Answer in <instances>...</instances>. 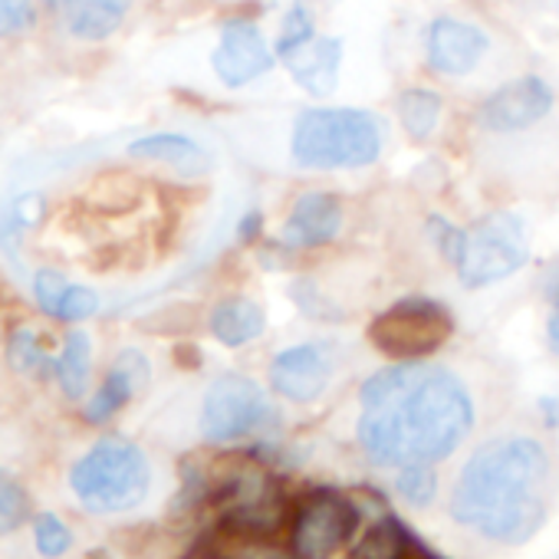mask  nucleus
<instances>
[{
	"instance_id": "obj_1",
	"label": "nucleus",
	"mask_w": 559,
	"mask_h": 559,
	"mask_svg": "<svg viewBox=\"0 0 559 559\" xmlns=\"http://www.w3.org/2000/svg\"><path fill=\"white\" fill-rule=\"evenodd\" d=\"M474 428V399L444 366L395 362L359 389L356 441L376 467L438 464Z\"/></svg>"
},
{
	"instance_id": "obj_2",
	"label": "nucleus",
	"mask_w": 559,
	"mask_h": 559,
	"mask_svg": "<svg viewBox=\"0 0 559 559\" xmlns=\"http://www.w3.org/2000/svg\"><path fill=\"white\" fill-rule=\"evenodd\" d=\"M549 454L536 438L513 435L480 444L451 493V516L503 546L530 543L546 523Z\"/></svg>"
},
{
	"instance_id": "obj_3",
	"label": "nucleus",
	"mask_w": 559,
	"mask_h": 559,
	"mask_svg": "<svg viewBox=\"0 0 559 559\" xmlns=\"http://www.w3.org/2000/svg\"><path fill=\"white\" fill-rule=\"evenodd\" d=\"M385 129L366 109L317 106L304 109L290 132V158L307 171L369 168L382 158Z\"/></svg>"
},
{
	"instance_id": "obj_4",
	"label": "nucleus",
	"mask_w": 559,
	"mask_h": 559,
	"mask_svg": "<svg viewBox=\"0 0 559 559\" xmlns=\"http://www.w3.org/2000/svg\"><path fill=\"white\" fill-rule=\"evenodd\" d=\"M152 487V464L129 438H99L70 467V490L93 516L135 510Z\"/></svg>"
},
{
	"instance_id": "obj_5",
	"label": "nucleus",
	"mask_w": 559,
	"mask_h": 559,
	"mask_svg": "<svg viewBox=\"0 0 559 559\" xmlns=\"http://www.w3.org/2000/svg\"><path fill=\"white\" fill-rule=\"evenodd\" d=\"M530 260V237L520 214L497 211L480 217L464 240V253L454 266L461 287L484 290L523 270Z\"/></svg>"
},
{
	"instance_id": "obj_6",
	"label": "nucleus",
	"mask_w": 559,
	"mask_h": 559,
	"mask_svg": "<svg viewBox=\"0 0 559 559\" xmlns=\"http://www.w3.org/2000/svg\"><path fill=\"white\" fill-rule=\"evenodd\" d=\"M366 336L382 356L395 362H418L454 336V313L441 300L405 297L382 310L369 323Z\"/></svg>"
},
{
	"instance_id": "obj_7",
	"label": "nucleus",
	"mask_w": 559,
	"mask_h": 559,
	"mask_svg": "<svg viewBox=\"0 0 559 559\" xmlns=\"http://www.w3.org/2000/svg\"><path fill=\"white\" fill-rule=\"evenodd\" d=\"M276 421H280V412L273 399L263 392V385L247 376L230 372L207 385L198 428L207 444H230L257 431H266Z\"/></svg>"
},
{
	"instance_id": "obj_8",
	"label": "nucleus",
	"mask_w": 559,
	"mask_h": 559,
	"mask_svg": "<svg viewBox=\"0 0 559 559\" xmlns=\"http://www.w3.org/2000/svg\"><path fill=\"white\" fill-rule=\"evenodd\" d=\"M221 507V530L237 539H263L287 520V500L276 480L263 471H240L214 493Z\"/></svg>"
},
{
	"instance_id": "obj_9",
	"label": "nucleus",
	"mask_w": 559,
	"mask_h": 559,
	"mask_svg": "<svg viewBox=\"0 0 559 559\" xmlns=\"http://www.w3.org/2000/svg\"><path fill=\"white\" fill-rule=\"evenodd\" d=\"M359 507L336 493V490H317L307 500H300L294 513L290 530V552L294 559H330L340 552L359 530Z\"/></svg>"
},
{
	"instance_id": "obj_10",
	"label": "nucleus",
	"mask_w": 559,
	"mask_h": 559,
	"mask_svg": "<svg viewBox=\"0 0 559 559\" xmlns=\"http://www.w3.org/2000/svg\"><path fill=\"white\" fill-rule=\"evenodd\" d=\"M556 106V93L543 76H516L497 86L477 106V126L493 135H516L539 126Z\"/></svg>"
},
{
	"instance_id": "obj_11",
	"label": "nucleus",
	"mask_w": 559,
	"mask_h": 559,
	"mask_svg": "<svg viewBox=\"0 0 559 559\" xmlns=\"http://www.w3.org/2000/svg\"><path fill=\"white\" fill-rule=\"evenodd\" d=\"M273 63H276V53L266 47V37L260 34L253 21L234 17L221 27V40L211 53V67H214V76L227 90H243L257 83L260 76L273 70Z\"/></svg>"
},
{
	"instance_id": "obj_12",
	"label": "nucleus",
	"mask_w": 559,
	"mask_h": 559,
	"mask_svg": "<svg viewBox=\"0 0 559 559\" xmlns=\"http://www.w3.org/2000/svg\"><path fill=\"white\" fill-rule=\"evenodd\" d=\"M333 356L320 343L280 349L270 362V389L294 405H313L333 382Z\"/></svg>"
},
{
	"instance_id": "obj_13",
	"label": "nucleus",
	"mask_w": 559,
	"mask_h": 559,
	"mask_svg": "<svg viewBox=\"0 0 559 559\" xmlns=\"http://www.w3.org/2000/svg\"><path fill=\"white\" fill-rule=\"evenodd\" d=\"M487 50H490V37L477 24L457 17H435L428 27L425 53H428V67L438 76L461 80L474 73L487 57Z\"/></svg>"
},
{
	"instance_id": "obj_14",
	"label": "nucleus",
	"mask_w": 559,
	"mask_h": 559,
	"mask_svg": "<svg viewBox=\"0 0 559 559\" xmlns=\"http://www.w3.org/2000/svg\"><path fill=\"white\" fill-rule=\"evenodd\" d=\"M343 221H346V211H343L340 194L313 188L294 201L280 240H284V247H300V250L326 247L340 237Z\"/></svg>"
},
{
	"instance_id": "obj_15",
	"label": "nucleus",
	"mask_w": 559,
	"mask_h": 559,
	"mask_svg": "<svg viewBox=\"0 0 559 559\" xmlns=\"http://www.w3.org/2000/svg\"><path fill=\"white\" fill-rule=\"evenodd\" d=\"M152 382V362L145 359V353H139V349H122L116 359H112V366H109V372H106V379L99 382V389L86 399V405H83V418L90 421V425H106V421H112L145 385Z\"/></svg>"
},
{
	"instance_id": "obj_16",
	"label": "nucleus",
	"mask_w": 559,
	"mask_h": 559,
	"mask_svg": "<svg viewBox=\"0 0 559 559\" xmlns=\"http://www.w3.org/2000/svg\"><path fill=\"white\" fill-rule=\"evenodd\" d=\"M343 53L346 44L343 37L333 34H317L310 44H304L297 53L280 60L287 67L290 80L313 99H326L340 90V73H343Z\"/></svg>"
},
{
	"instance_id": "obj_17",
	"label": "nucleus",
	"mask_w": 559,
	"mask_h": 559,
	"mask_svg": "<svg viewBox=\"0 0 559 559\" xmlns=\"http://www.w3.org/2000/svg\"><path fill=\"white\" fill-rule=\"evenodd\" d=\"M34 300L37 307L60 323H86L99 313V294L70 280L60 270H37L34 273Z\"/></svg>"
},
{
	"instance_id": "obj_18",
	"label": "nucleus",
	"mask_w": 559,
	"mask_h": 559,
	"mask_svg": "<svg viewBox=\"0 0 559 559\" xmlns=\"http://www.w3.org/2000/svg\"><path fill=\"white\" fill-rule=\"evenodd\" d=\"M70 37L83 44L109 40L129 17L132 0H60Z\"/></svg>"
},
{
	"instance_id": "obj_19",
	"label": "nucleus",
	"mask_w": 559,
	"mask_h": 559,
	"mask_svg": "<svg viewBox=\"0 0 559 559\" xmlns=\"http://www.w3.org/2000/svg\"><path fill=\"white\" fill-rule=\"evenodd\" d=\"M129 155L139 158V162H162V165H171V168L188 171V175H198V171H207L211 168L207 148H201L194 139H188L181 132H152V135H142L135 142H129Z\"/></svg>"
},
{
	"instance_id": "obj_20",
	"label": "nucleus",
	"mask_w": 559,
	"mask_h": 559,
	"mask_svg": "<svg viewBox=\"0 0 559 559\" xmlns=\"http://www.w3.org/2000/svg\"><path fill=\"white\" fill-rule=\"evenodd\" d=\"M207 330L211 336L227 346V349H240L247 343H253L263 330H266V313L257 300L247 297H230L221 300L211 317H207Z\"/></svg>"
},
{
	"instance_id": "obj_21",
	"label": "nucleus",
	"mask_w": 559,
	"mask_h": 559,
	"mask_svg": "<svg viewBox=\"0 0 559 559\" xmlns=\"http://www.w3.org/2000/svg\"><path fill=\"white\" fill-rule=\"evenodd\" d=\"M93 379V340L86 330H70L63 349L57 353V385L70 402H80L90 392Z\"/></svg>"
},
{
	"instance_id": "obj_22",
	"label": "nucleus",
	"mask_w": 559,
	"mask_h": 559,
	"mask_svg": "<svg viewBox=\"0 0 559 559\" xmlns=\"http://www.w3.org/2000/svg\"><path fill=\"white\" fill-rule=\"evenodd\" d=\"M395 109H399V122H402L405 135L415 139V142H425V139L435 135V129L441 122L444 99L428 86H408V90L399 93Z\"/></svg>"
},
{
	"instance_id": "obj_23",
	"label": "nucleus",
	"mask_w": 559,
	"mask_h": 559,
	"mask_svg": "<svg viewBox=\"0 0 559 559\" xmlns=\"http://www.w3.org/2000/svg\"><path fill=\"white\" fill-rule=\"evenodd\" d=\"M8 362L14 372L31 376L37 382L57 379V356L47 353V346L40 343L34 326H17L8 336Z\"/></svg>"
},
{
	"instance_id": "obj_24",
	"label": "nucleus",
	"mask_w": 559,
	"mask_h": 559,
	"mask_svg": "<svg viewBox=\"0 0 559 559\" xmlns=\"http://www.w3.org/2000/svg\"><path fill=\"white\" fill-rule=\"evenodd\" d=\"M47 214V198L40 191H21L0 207V247L14 253L24 243V234L34 230Z\"/></svg>"
},
{
	"instance_id": "obj_25",
	"label": "nucleus",
	"mask_w": 559,
	"mask_h": 559,
	"mask_svg": "<svg viewBox=\"0 0 559 559\" xmlns=\"http://www.w3.org/2000/svg\"><path fill=\"white\" fill-rule=\"evenodd\" d=\"M415 533L405 526V520L399 516H382L379 523H372V530L356 543L349 559H402L412 546Z\"/></svg>"
},
{
	"instance_id": "obj_26",
	"label": "nucleus",
	"mask_w": 559,
	"mask_h": 559,
	"mask_svg": "<svg viewBox=\"0 0 559 559\" xmlns=\"http://www.w3.org/2000/svg\"><path fill=\"white\" fill-rule=\"evenodd\" d=\"M313 37H317V21H313L310 8L304 4V0H294V8L287 11L284 27H280V37H276V47H273L276 60H287L290 53H297Z\"/></svg>"
},
{
	"instance_id": "obj_27",
	"label": "nucleus",
	"mask_w": 559,
	"mask_h": 559,
	"mask_svg": "<svg viewBox=\"0 0 559 559\" xmlns=\"http://www.w3.org/2000/svg\"><path fill=\"white\" fill-rule=\"evenodd\" d=\"M34 549L44 559H63L73 549V530L63 523L60 513L44 510L34 516Z\"/></svg>"
},
{
	"instance_id": "obj_28",
	"label": "nucleus",
	"mask_w": 559,
	"mask_h": 559,
	"mask_svg": "<svg viewBox=\"0 0 559 559\" xmlns=\"http://www.w3.org/2000/svg\"><path fill=\"white\" fill-rule=\"evenodd\" d=\"M31 520V497L17 477L0 471V536L17 533Z\"/></svg>"
},
{
	"instance_id": "obj_29",
	"label": "nucleus",
	"mask_w": 559,
	"mask_h": 559,
	"mask_svg": "<svg viewBox=\"0 0 559 559\" xmlns=\"http://www.w3.org/2000/svg\"><path fill=\"white\" fill-rule=\"evenodd\" d=\"M395 490L412 507H431V500L438 497V474L431 471V464H405L399 467Z\"/></svg>"
},
{
	"instance_id": "obj_30",
	"label": "nucleus",
	"mask_w": 559,
	"mask_h": 559,
	"mask_svg": "<svg viewBox=\"0 0 559 559\" xmlns=\"http://www.w3.org/2000/svg\"><path fill=\"white\" fill-rule=\"evenodd\" d=\"M425 227H428V237H431V243L438 247V253H441L451 266H457V260H461V253H464L467 230L457 227V224H451V221L441 217V214H431Z\"/></svg>"
},
{
	"instance_id": "obj_31",
	"label": "nucleus",
	"mask_w": 559,
	"mask_h": 559,
	"mask_svg": "<svg viewBox=\"0 0 559 559\" xmlns=\"http://www.w3.org/2000/svg\"><path fill=\"white\" fill-rule=\"evenodd\" d=\"M34 21H37L34 0H0V37L4 40L27 34Z\"/></svg>"
},
{
	"instance_id": "obj_32",
	"label": "nucleus",
	"mask_w": 559,
	"mask_h": 559,
	"mask_svg": "<svg viewBox=\"0 0 559 559\" xmlns=\"http://www.w3.org/2000/svg\"><path fill=\"white\" fill-rule=\"evenodd\" d=\"M290 294H294L297 307H300L307 317H313V320H340V317H343L336 307H330V304H320L323 297H317V287L310 284V280H297V284L290 287Z\"/></svg>"
},
{
	"instance_id": "obj_33",
	"label": "nucleus",
	"mask_w": 559,
	"mask_h": 559,
	"mask_svg": "<svg viewBox=\"0 0 559 559\" xmlns=\"http://www.w3.org/2000/svg\"><path fill=\"white\" fill-rule=\"evenodd\" d=\"M260 230H263V214H260V211L243 214V217H240V224H237V237H240V243H253V240L260 237Z\"/></svg>"
},
{
	"instance_id": "obj_34",
	"label": "nucleus",
	"mask_w": 559,
	"mask_h": 559,
	"mask_svg": "<svg viewBox=\"0 0 559 559\" xmlns=\"http://www.w3.org/2000/svg\"><path fill=\"white\" fill-rule=\"evenodd\" d=\"M546 343H549V353L559 359V297L549 300V317H546Z\"/></svg>"
},
{
	"instance_id": "obj_35",
	"label": "nucleus",
	"mask_w": 559,
	"mask_h": 559,
	"mask_svg": "<svg viewBox=\"0 0 559 559\" xmlns=\"http://www.w3.org/2000/svg\"><path fill=\"white\" fill-rule=\"evenodd\" d=\"M539 412H543L546 428H559V399H552V395L539 399Z\"/></svg>"
},
{
	"instance_id": "obj_36",
	"label": "nucleus",
	"mask_w": 559,
	"mask_h": 559,
	"mask_svg": "<svg viewBox=\"0 0 559 559\" xmlns=\"http://www.w3.org/2000/svg\"><path fill=\"white\" fill-rule=\"evenodd\" d=\"M552 297H559V266L549 273V280H546V300H552Z\"/></svg>"
},
{
	"instance_id": "obj_37",
	"label": "nucleus",
	"mask_w": 559,
	"mask_h": 559,
	"mask_svg": "<svg viewBox=\"0 0 559 559\" xmlns=\"http://www.w3.org/2000/svg\"><path fill=\"white\" fill-rule=\"evenodd\" d=\"M188 559H230V556H217V552H194Z\"/></svg>"
}]
</instances>
